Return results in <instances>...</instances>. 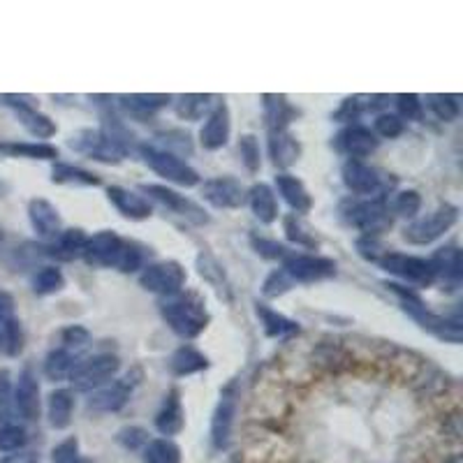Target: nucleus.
I'll return each mask as SVG.
<instances>
[{
  "label": "nucleus",
  "instance_id": "f257e3e1",
  "mask_svg": "<svg viewBox=\"0 0 463 463\" xmlns=\"http://www.w3.org/2000/svg\"><path fill=\"white\" fill-rule=\"evenodd\" d=\"M161 315L162 320L167 322L177 336L186 338H197L202 331L209 327L211 315L206 310V303L202 301V297L195 293H179L165 297V301L161 303Z\"/></svg>",
  "mask_w": 463,
  "mask_h": 463
},
{
  "label": "nucleus",
  "instance_id": "f03ea898",
  "mask_svg": "<svg viewBox=\"0 0 463 463\" xmlns=\"http://www.w3.org/2000/svg\"><path fill=\"white\" fill-rule=\"evenodd\" d=\"M385 287L394 297L398 299L401 309L417 322L419 327L429 334H433L436 338L445 343H461V320L454 318V320H447L442 315H436L433 310L422 301L417 293H413L410 287H403L398 283H385Z\"/></svg>",
  "mask_w": 463,
  "mask_h": 463
},
{
  "label": "nucleus",
  "instance_id": "7ed1b4c3",
  "mask_svg": "<svg viewBox=\"0 0 463 463\" xmlns=\"http://www.w3.org/2000/svg\"><path fill=\"white\" fill-rule=\"evenodd\" d=\"M139 155L151 167V171H155L167 183H174V186L181 188L199 186L197 170L188 165L186 161H181V155L170 153V151L161 149L155 144H139Z\"/></svg>",
  "mask_w": 463,
  "mask_h": 463
},
{
  "label": "nucleus",
  "instance_id": "20e7f679",
  "mask_svg": "<svg viewBox=\"0 0 463 463\" xmlns=\"http://www.w3.org/2000/svg\"><path fill=\"white\" fill-rule=\"evenodd\" d=\"M459 221V206L442 202L431 214L415 218L406 230H403V239L413 246H429V243L438 241L442 234L452 230Z\"/></svg>",
  "mask_w": 463,
  "mask_h": 463
},
{
  "label": "nucleus",
  "instance_id": "39448f33",
  "mask_svg": "<svg viewBox=\"0 0 463 463\" xmlns=\"http://www.w3.org/2000/svg\"><path fill=\"white\" fill-rule=\"evenodd\" d=\"M382 271H387L389 276H397L398 281L408 283V285L426 287L436 281L433 276V266L426 258H417V255L397 253V250H387L380 259H378Z\"/></svg>",
  "mask_w": 463,
  "mask_h": 463
},
{
  "label": "nucleus",
  "instance_id": "423d86ee",
  "mask_svg": "<svg viewBox=\"0 0 463 463\" xmlns=\"http://www.w3.org/2000/svg\"><path fill=\"white\" fill-rule=\"evenodd\" d=\"M347 225L357 227L366 237H378L380 232L392 227V211L382 197H369L362 202H353L345 209Z\"/></svg>",
  "mask_w": 463,
  "mask_h": 463
},
{
  "label": "nucleus",
  "instance_id": "0eeeda50",
  "mask_svg": "<svg viewBox=\"0 0 463 463\" xmlns=\"http://www.w3.org/2000/svg\"><path fill=\"white\" fill-rule=\"evenodd\" d=\"M118 369H121V362H118L116 354H93V357L74 364L70 373V382L79 392H91V389L105 387L118 373Z\"/></svg>",
  "mask_w": 463,
  "mask_h": 463
},
{
  "label": "nucleus",
  "instance_id": "6e6552de",
  "mask_svg": "<svg viewBox=\"0 0 463 463\" xmlns=\"http://www.w3.org/2000/svg\"><path fill=\"white\" fill-rule=\"evenodd\" d=\"M188 281V274L179 262L174 259H165V262H153V265L144 266L142 276H139V285L146 293L161 294V297H171L183 290Z\"/></svg>",
  "mask_w": 463,
  "mask_h": 463
},
{
  "label": "nucleus",
  "instance_id": "1a4fd4ad",
  "mask_svg": "<svg viewBox=\"0 0 463 463\" xmlns=\"http://www.w3.org/2000/svg\"><path fill=\"white\" fill-rule=\"evenodd\" d=\"M283 271H285L290 281L297 283H320L327 278L336 276V262L331 258L310 253H290L283 259Z\"/></svg>",
  "mask_w": 463,
  "mask_h": 463
},
{
  "label": "nucleus",
  "instance_id": "9d476101",
  "mask_svg": "<svg viewBox=\"0 0 463 463\" xmlns=\"http://www.w3.org/2000/svg\"><path fill=\"white\" fill-rule=\"evenodd\" d=\"M70 146L79 153L89 155L91 161L107 162V165H118L127 155V151L121 149L114 139L107 137L102 130H93V127H86V130L72 135Z\"/></svg>",
  "mask_w": 463,
  "mask_h": 463
},
{
  "label": "nucleus",
  "instance_id": "9b49d317",
  "mask_svg": "<svg viewBox=\"0 0 463 463\" xmlns=\"http://www.w3.org/2000/svg\"><path fill=\"white\" fill-rule=\"evenodd\" d=\"M239 408V382L232 380L221 392V401L215 406L211 417V442L215 450H227L232 441V426Z\"/></svg>",
  "mask_w": 463,
  "mask_h": 463
},
{
  "label": "nucleus",
  "instance_id": "f8f14e48",
  "mask_svg": "<svg viewBox=\"0 0 463 463\" xmlns=\"http://www.w3.org/2000/svg\"><path fill=\"white\" fill-rule=\"evenodd\" d=\"M139 190H142L144 195H149L151 199H155V202H161L162 206H167L171 214L181 215L188 223H193V225H205V223H209V215H206V211L202 209L197 202L188 199L186 195L177 193V190H171V188L161 186V183H142Z\"/></svg>",
  "mask_w": 463,
  "mask_h": 463
},
{
  "label": "nucleus",
  "instance_id": "ddd939ff",
  "mask_svg": "<svg viewBox=\"0 0 463 463\" xmlns=\"http://www.w3.org/2000/svg\"><path fill=\"white\" fill-rule=\"evenodd\" d=\"M123 239L111 230H102L93 237L86 239V246L82 250V258L86 265L91 266H105V269H114L116 259L123 250Z\"/></svg>",
  "mask_w": 463,
  "mask_h": 463
},
{
  "label": "nucleus",
  "instance_id": "4468645a",
  "mask_svg": "<svg viewBox=\"0 0 463 463\" xmlns=\"http://www.w3.org/2000/svg\"><path fill=\"white\" fill-rule=\"evenodd\" d=\"M341 177L347 190L359 195V197H380L382 195L380 171L366 165L364 161H347L343 165Z\"/></svg>",
  "mask_w": 463,
  "mask_h": 463
},
{
  "label": "nucleus",
  "instance_id": "2eb2a0df",
  "mask_svg": "<svg viewBox=\"0 0 463 463\" xmlns=\"http://www.w3.org/2000/svg\"><path fill=\"white\" fill-rule=\"evenodd\" d=\"M202 197L215 209H239L246 202V188L234 177H215L199 186Z\"/></svg>",
  "mask_w": 463,
  "mask_h": 463
},
{
  "label": "nucleus",
  "instance_id": "dca6fc26",
  "mask_svg": "<svg viewBox=\"0 0 463 463\" xmlns=\"http://www.w3.org/2000/svg\"><path fill=\"white\" fill-rule=\"evenodd\" d=\"M232 135V116L227 102H215L214 109L205 118V126L199 130V144L205 151H221L227 146Z\"/></svg>",
  "mask_w": 463,
  "mask_h": 463
},
{
  "label": "nucleus",
  "instance_id": "f3484780",
  "mask_svg": "<svg viewBox=\"0 0 463 463\" xmlns=\"http://www.w3.org/2000/svg\"><path fill=\"white\" fill-rule=\"evenodd\" d=\"M12 403L19 417L33 422L39 417V382L31 369H23L12 389Z\"/></svg>",
  "mask_w": 463,
  "mask_h": 463
},
{
  "label": "nucleus",
  "instance_id": "a211bd4d",
  "mask_svg": "<svg viewBox=\"0 0 463 463\" xmlns=\"http://www.w3.org/2000/svg\"><path fill=\"white\" fill-rule=\"evenodd\" d=\"M135 382L137 380L126 375V378L111 382V385L100 387L98 392L89 398V408L95 410V413H118L133 397Z\"/></svg>",
  "mask_w": 463,
  "mask_h": 463
},
{
  "label": "nucleus",
  "instance_id": "6ab92c4d",
  "mask_svg": "<svg viewBox=\"0 0 463 463\" xmlns=\"http://www.w3.org/2000/svg\"><path fill=\"white\" fill-rule=\"evenodd\" d=\"M380 146V139L375 137L373 130L366 126H347L341 135H338V149L343 153L350 155V161H362V158H369L371 153H375Z\"/></svg>",
  "mask_w": 463,
  "mask_h": 463
},
{
  "label": "nucleus",
  "instance_id": "aec40b11",
  "mask_svg": "<svg viewBox=\"0 0 463 463\" xmlns=\"http://www.w3.org/2000/svg\"><path fill=\"white\" fill-rule=\"evenodd\" d=\"M28 221L33 225L35 234L42 239H56L61 234V214L49 199L35 197L28 202Z\"/></svg>",
  "mask_w": 463,
  "mask_h": 463
},
{
  "label": "nucleus",
  "instance_id": "412c9836",
  "mask_svg": "<svg viewBox=\"0 0 463 463\" xmlns=\"http://www.w3.org/2000/svg\"><path fill=\"white\" fill-rule=\"evenodd\" d=\"M107 197H109L111 205L116 206V211L130 221H146L153 214V206L144 195L135 193V190H127L123 186H111L107 188Z\"/></svg>",
  "mask_w": 463,
  "mask_h": 463
},
{
  "label": "nucleus",
  "instance_id": "4be33fe9",
  "mask_svg": "<svg viewBox=\"0 0 463 463\" xmlns=\"http://www.w3.org/2000/svg\"><path fill=\"white\" fill-rule=\"evenodd\" d=\"M274 186H276L278 195L287 202V206L294 211L297 215H306L313 209V197H310L309 188L303 186L301 179H297L294 174H287L281 171L274 179Z\"/></svg>",
  "mask_w": 463,
  "mask_h": 463
},
{
  "label": "nucleus",
  "instance_id": "5701e85b",
  "mask_svg": "<svg viewBox=\"0 0 463 463\" xmlns=\"http://www.w3.org/2000/svg\"><path fill=\"white\" fill-rule=\"evenodd\" d=\"M183 426H186V410H183L181 392L174 387V389L167 392L161 410L155 413V429L161 431L165 438H170L181 433Z\"/></svg>",
  "mask_w": 463,
  "mask_h": 463
},
{
  "label": "nucleus",
  "instance_id": "b1692460",
  "mask_svg": "<svg viewBox=\"0 0 463 463\" xmlns=\"http://www.w3.org/2000/svg\"><path fill=\"white\" fill-rule=\"evenodd\" d=\"M250 211L262 225H274L278 221V199L269 183H255L246 193Z\"/></svg>",
  "mask_w": 463,
  "mask_h": 463
},
{
  "label": "nucleus",
  "instance_id": "393cba45",
  "mask_svg": "<svg viewBox=\"0 0 463 463\" xmlns=\"http://www.w3.org/2000/svg\"><path fill=\"white\" fill-rule=\"evenodd\" d=\"M255 313H258L259 325H262V329H265V334L269 338L285 341V338L297 336L299 331H301L299 322L290 320V318H285L283 313H276V310L269 309L266 303H255Z\"/></svg>",
  "mask_w": 463,
  "mask_h": 463
},
{
  "label": "nucleus",
  "instance_id": "a878e982",
  "mask_svg": "<svg viewBox=\"0 0 463 463\" xmlns=\"http://www.w3.org/2000/svg\"><path fill=\"white\" fill-rule=\"evenodd\" d=\"M269 155L274 165L287 170L299 161L301 144L290 130H274V133H269Z\"/></svg>",
  "mask_w": 463,
  "mask_h": 463
},
{
  "label": "nucleus",
  "instance_id": "bb28decb",
  "mask_svg": "<svg viewBox=\"0 0 463 463\" xmlns=\"http://www.w3.org/2000/svg\"><path fill=\"white\" fill-rule=\"evenodd\" d=\"M431 266H433V276L445 281L447 285L457 287L461 283L463 269H461V250L457 246H445V249H438L436 253L431 255Z\"/></svg>",
  "mask_w": 463,
  "mask_h": 463
},
{
  "label": "nucleus",
  "instance_id": "cd10ccee",
  "mask_svg": "<svg viewBox=\"0 0 463 463\" xmlns=\"http://www.w3.org/2000/svg\"><path fill=\"white\" fill-rule=\"evenodd\" d=\"M0 155L28 161H56L58 149L49 142H0Z\"/></svg>",
  "mask_w": 463,
  "mask_h": 463
},
{
  "label": "nucleus",
  "instance_id": "c85d7f7f",
  "mask_svg": "<svg viewBox=\"0 0 463 463\" xmlns=\"http://www.w3.org/2000/svg\"><path fill=\"white\" fill-rule=\"evenodd\" d=\"M171 95L165 93H133V95H118V102L126 111H130L137 118H144V116H151L155 111L165 109L167 105H171Z\"/></svg>",
  "mask_w": 463,
  "mask_h": 463
},
{
  "label": "nucleus",
  "instance_id": "c756f323",
  "mask_svg": "<svg viewBox=\"0 0 463 463\" xmlns=\"http://www.w3.org/2000/svg\"><path fill=\"white\" fill-rule=\"evenodd\" d=\"M14 114H17L19 123L26 127L28 133L33 135L38 139H49L58 133V127L56 123L51 121L49 116L42 114L35 105H22V107H14Z\"/></svg>",
  "mask_w": 463,
  "mask_h": 463
},
{
  "label": "nucleus",
  "instance_id": "7c9ffc66",
  "mask_svg": "<svg viewBox=\"0 0 463 463\" xmlns=\"http://www.w3.org/2000/svg\"><path fill=\"white\" fill-rule=\"evenodd\" d=\"M174 111H177L179 118L183 121H199V118H206L209 111L215 107V98L209 93H188L174 98Z\"/></svg>",
  "mask_w": 463,
  "mask_h": 463
},
{
  "label": "nucleus",
  "instance_id": "2f4dec72",
  "mask_svg": "<svg viewBox=\"0 0 463 463\" xmlns=\"http://www.w3.org/2000/svg\"><path fill=\"white\" fill-rule=\"evenodd\" d=\"M47 413H49V424L54 429H67L72 424V413H74V397L70 389H54L47 398Z\"/></svg>",
  "mask_w": 463,
  "mask_h": 463
},
{
  "label": "nucleus",
  "instance_id": "473e14b6",
  "mask_svg": "<svg viewBox=\"0 0 463 463\" xmlns=\"http://www.w3.org/2000/svg\"><path fill=\"white\" fill-rule=\"evenodd\" d=\"M283 230H285L287 241L294 243V246H299V249L315 250L318 246H320V237L315 234L313 227L303 221L301 215H297V214L285 215V218H283Z\"/></svg>",
  "mask_w": 463,
  "mask_h": 463
},
{
  "label": "nucleus",
  "instance_id": "72a5a7b5",
  "mask_svg": "<svg viewBox=\"0 0 463 463\" xmlns=\"http://www.w3.org/2000/svg\"><path fill=\"white\" fill-rule=\"evenodd\" d=\"M170 369L171 373L183 378V375H193L199 373V371L209 369V359H206V354L199 353L197 347L181 345L177 353L170 357Z\"/></svg>",
  "mask_w": 463,
  "mask_h": 463
},
{
  "label": "nucleus",
  "instance_id": "f704fd0d",
  "mask_svg": "<svg viewBox=\"0 0 463 463\" xmlns=\"http://www.w3.org/2000/svg\"><path fill=\"white\" fill-rule=\"evenodd\" d=\"M51 181L58 183V186H77V188L100 186L98 174L83 170V167L67 165V162H56V165L51 167Z\"/></svg>",
  "mask_w": 463,
  "mask_h": 463
},
{
  "label": "nucleus",
  "instance_id": "c9c22d12",
  "mask_svg": "<svg viewBox=\"0 0 463 463\" xmlns=\"http://www.w3.org/2000/svg\"><path fill=\"white\" fill-rule=\"evenodd\" d=\"M262 105H265V121L269 133L287 130L290 121L294 118V109L290 107L287 98H283V95H262Z\"/></svg>",
  "mask_w": 463,
  "mask_h": 463
},
{
  "label": "nucleus",
  "instance_id": "e433bc0d",
  "mask_svg": "<svg viewBox=\"0 0 463 463\" xmlns=\"http://www.w3.org/2000/svg\"><path fill=\"white\" fill-rule=\"evenodd\" d=\"M86 239L89 237L83 234V230H79V227H72V230L61 232V234L54 239V243H51L47 250H49L51 258H58V259L82 258V250H83V246H86Z\"/></svg>",
  "mask_w": 463,
  "mask_h": 463
},
{
  "label": "nucleus",
  "instance_id": "4c0bfd02",
  "mask_svg": "<svg viewBox=\"0 0 463 463\" xmlns=\"http://www.w3.org/2000/svg\"><path fill=\"white\" fill-rule=\"evenodd\" d=\"M144 463H181V447L171 438H155L144 445Z\"/></svg>",
  "mask_w": 463,
  "mask_h": 463
},
{
  "label": "nucleus",
  "instance_id": "58836bf2",
  "mask_svg": "<svg viewBox=\"0 0 463 463\" xmlns=\"http://www.w3.org/2000/svg\"><path fill=\"white\" fill-rule=\"evenodd\" d=\"M74 357H72L70 350L66 347H58V350H51L45 359V375L49 380H66L70 378L72 369H74Z\"/></svg>",
  "mask_w": 463,
  "mask_h": 463
},
{
  "label": "nucleus",
  "instance_id": "ea45409f",
  "mask_svg": "<svg viewBox=\"0 0 463 463\" xmlns=\"http://www.w3.org/2000/svg\"><path fill=\"white\" fill-rule=\"evenodd\" d=\"M66 287V276L58 266H42L39 271H35L33 276V293L39 297H47V294L61 293Z\"/></svg>",
  "mask_w": 463,
  "mask_h": 463
},
{
  "label": "nucleus",
  "instance_id": "a19ab883",
  "mask_svg": "<svg viewBox=\"0 0 463 463\" xmlns=\"http://www.w3.org/2000/svg\"><path fill=\"white\" fill-rule=\"evenodd\" d=\"M426 107L433 111L436 118L445 123H452L459 118V111H461V105H459V95L450 93H436L426 98Z\"/></svg>",
  "mask_w": 463,
  "mask_h": 463
},
{
  "label": "nucleus",
  "instance_id": "79ce46f5",
  "mask_svg": "<svg viewBox=\"0 0 463 463\" xmlns=\"http://www.w3.org/2000/svg\"><path fill=\"white\" fill-rule=\"evenodd\" d=\"M28 442L26 429L19 424H12V422H5L0 424V454H12L23 450Z\"/></svg>",
  "mask_w": 463,
  "mask_h": 463
},
{
  "label": "nucleus",
  "instance_id": "37998d69",
  "mask_svg": "<svg viewBox=\"0 0 463 463\" xmlns=\"http://www.w3.org/2000/svg\"><path fill=\"white\" fill-rule=\"evenodd\" d=\"M422 211V195L417 190H401L392 202V214L398 218H410L415 221Z\"/></svg>",
  "mask_w": 463,
  "mask_h": 463
},
{
  "label": "nucleus",
  "instance_id": "c03bdc74",
  "mask_svg": "<svg viewBox=\"0 0 463 463\" xmlns=\"http://www.w3.org/2000/svg\"><path fill=\"white\" fill-rule=\"evenodd\" d=\"M239 153H241V161L249 171H259L262 167V151H259V139L253 133L241 135L239 139Z\"/></svg>",
  "mask_w": 463,
  "mask_h": 463
},
{
  "label": "nucleus",
  "instance_id": "a18cd8bd",
  "mask_svg": "<svg viewBox=\"0 0 463 463\" xmlns=\"http://www.w3.org/2000/svg\"><path fill=\"white\" fill-rule=\"evenodd\" d=\"M397 109H398V118L401 121H419L422 114H424V102L419 100V95L415 93H401L397 95Z\"/></svg>",
  "mask_w": 463,
  "mask_h": 463
},
{
  "label": "nucleus",
  "instance_id": "49530a36",
  "mask_svg": "<svg viewBox=\"0 0 463 463\" xmlns=\"http://www.w3.org/2000/svg\"><path fill=\"white\" fill-rule=\"evenodd\" d=\"M250 243H253L255 253L259 255V258L265 259H285L287 255L293 253V250L287 249V246H283V243H278L276 239H266V237H250Z\"/></svg>",
  "mask_w": 463,
  "mask_h": 463
},
{
  "label": "nucleus",
  "instance_id": "de8ad7c7",
  "mask_svg": "<svg viewBox=\"0 0 463 463\" xmlns=\"http://www.w3.org/2000/svg\"><path fill=\"white\" fill-rule=\"evenodd\" d=\"M373 127H375V133H373L375 137L380 135V137H385V139H394V137H398V135L403 133L406 121H401L397 114H387V111H385V114L375 116Z\"/></svg>",
  "mask_w": 463,
  "mask_h": 463
},
{
  "label": "nucleus",
  "instance_id": "09e8293b",
  "mask_svg": "<svg viewBox=\"0 0 463 463\" xmlns=\"http://www.w3.org/2000/svg\"><path fill=\"white\" fill-rule=\"evenodd\" d=\"M144 265V258H142V250L135 246V243H123V250L121 255H118V259H116V266L114 269H118L121 274H133V271L142 269Z\"/></svg>",
  "mask_w": 463,
  "mask_h": 463
},
{
  "label": "nucleus",
  "instance_id": "8fccbe9b",
  "mask_svg": "<svg viewBox=\"0 0 463 463\" xmlns=\"http://www.w3.org/2000/svg\"><path fill=\"white\" fill-rule=\"evenodd\" d=\"M293 287H294V283L290 281V276H287L285 271L276 269V271H271L269 276H266L265 285H262V293H265V297L274 299V297H281V294L290 293Z\"/></svg>",
  "mask_w": 463,
  "mask_h": 463
},
{
  "label": "nucleus",
  "instance_id": "3c124183",
  "mask_svg": "<svg viewBox=\"0 0 463 463\" xmlns=\"http://www.w3.org/2000/svg\"><path fill=\"white\" fill-rule=\"evenodd\" d=\"M14 415V403H12V375L7 369H0V422L5 424Z\"/></svg>",
  "mask_w": 463,
  "mask_h": 463
},
{
  "label": "nucleus",
  "instance_id": "603ef678",
  "mask_svg": "<svg viewBox=\"0 0 463 463\" xmlns=\"http://www.w3.org/2000/svg\"><path fill=\"white\" fill-rule=\"evenodd\" d=\"M51 461L54 463H77L79 461V441L74 436L58 442L51 450Z\"/></svg>",
  "mask_w": 463,
  "mask_h": 463
},
{
  "label": "nucleus",
  "instance_id": "864d4df0",
  "mask_svg": "<svg viewBox=\"0 0 463 463\" xmlns=\"http://www.w3.org/2000/svg\"><path fill=\"white\" fill-rule=\"evenodd\" d=\"M197 265L199 274H202L209 283H214V285H223V283H225V271H223V266L218 265L211 255H199Z\"/></svg>",
  "mask_w": 463,
  "mask_h": 463
},
{
  "label": "nucleus",
  "instance_id": "5fc2aeb1",
  "mask_svg": "<svg viewBox=\"0 0 463 463\" xmlns=\"http://www.w3.org/2000/svg\"><path fill=\"white\" fill-rule=\"evenodd\" d=\"M357 253L364 259H369V262H378L387 253V249L378 237H366L364 234V237L357 239Z\"/></svg>",
  "mask_w": 463,
  "mask_h": 463
},
{
  "label": "nucleus",
  "instance_id": "6e6d98bb",
  "mask_svg": "<svg viewBox=\"0 0 463 463\" xmlns=\"http://www.w3.org/2000/svg\"><path fill=\"white\" fill-rule=\"evenodd\" d=\"M61 341H63V347H66V350H72V347H83L86 343L91 341V334H89V329H86V327L70 325V327H66V329H63Z\"/></svg>",
  "mask_w": 463,
  "mask_h": 463
},
{
  "label": "nucleus",
  "instance_id": "4d7b16f0",
  "mask_svg": "<svg viewBox=\"0 0 463 463\" xmlns=\"http://www.w3.org/2000/svg\"><path fill=\"white\" fill-rule=\"evenodd\" d=\"M118 442L127 450H139L142 445L149 442V436H146V431L139 429V426H127V429L118 431Z\"/></svg>",
  "mask_w": 463,
  "mask_h": 463
},
{
  "label": "nucleus",
  "instance_id": "13d9d810",
  "mask_svg": "<svg viewBox=\"0 0 463 463\" xmlns=\"http://www.w3.org/2000/svg\"><path fill=\"white\" fill-rule=\"evenodd\" d=\"M14 297L7 290H0V322H7L14 318Z\"/></svg>",
  "mask_w": 463,
  "mask_h": 463
},
{
  "label": "nucleus",
  "instance_id": "bf43d9fd",
  "mask_svg": "<svg viewBox=\"0 0 463 463\" xmlns=\"http://www.w3.org/2000/svg\"><path fill=\"white\" fill-rule=\"evenodd\" d=\"M0 463H39V457L35 452H23V450H19V452L5 454V457L0 459Z\"/></svg>",
  "mask_w": 463,
  "mask_h": 463
},
{
  "label": "nucleus",
  "instance_id": "052dcab7",
  "mask_svg": "<svg viewBox=\"0 0 463 463\" xmlns=\"http://www.w3.org/2000/svg\"><path fill=\"white\" fill-rule=\"evenodd\" d=\"M0 353H5V331H3V325H0Z\"/></svg>",
  "mask_w": 463,
  "mask_h": 463
}]
</instances>
